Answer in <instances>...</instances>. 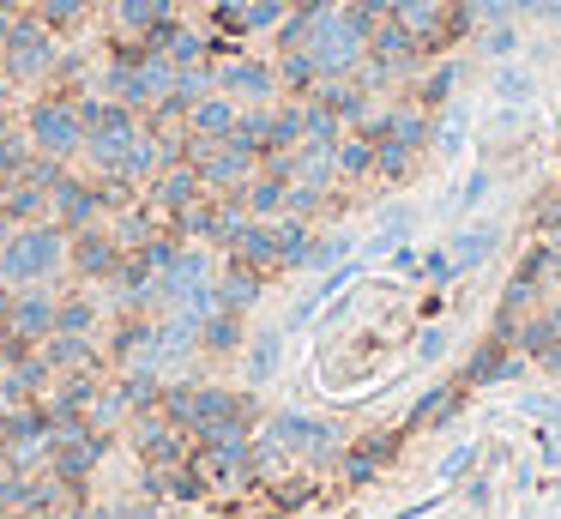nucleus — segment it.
Instances as JSON below:
<instances>
[{
  "mask_svg": "<svg viewBox=\"0 0 561 519\" xmlns=\"http://www.w3.org/2000/svg\"><path fill=\"white\" fill-rule=\"evenodd\" d=\"M278 435H284L290 447H308V454L332 447V429L327 423H308V417H278Z\"/></svg>",
  "mask_w": 561,
  "mask_h": 519,
  "instance_id": "9d476101",
  "label": "nucleus"
},
{
  "mask_svg": "<svg viewBox=\"0 0 561 519\" xmlns=\"http://www.w3.org/2000/svg\"><path fill=\"white\" fill-rule=\"evenodd\" d=\"M0 471H7V459H0Z\"/></svg>",
  "mask_w": 561,
  "mask_h": 519,
  "instance_id": "bb28decb",
  "label": "nucleus"
},
{
  "mask_svg": "<svg viewBox=\"0 0 561 519\" xmlns=\"http://www.w3.org/2000/svg\"><path fill=\"white\" fill-rule=\"evenodd\" d=\"M459 67H435L429 79H423V104H447V92H453Z\"/></svg>",
  "mask_w": 561,
  "mask_h": 519,
  "instance_id": "4468645a",
  "label": "nucleus"
},
{
  "mask_svg": "<svg viewBox=\"0 0 561 519\" xmlns=\"http://www.w3.org/2000/svg\"><path fill=\"white\" fill-rule=\"evenodd\" d=\"M218 85L223 92H242V97H272V67H260V61H230L218 73Z\"/></svg>",
  "mask_w": 561,
  "mask_h": 519,
  "instance_id": "1a4fd4ad",
  "label": "nucleus"
},
{
  "mask_svg": "<svg viewBox=\"0 0 561 519\" xmlns=\"http://www.w3.org/2000/svg\"><path fill=\"white\" fill-rule=\"evenodd\" d=\"M453 266H459L453 254H429V260H423V273H429V278H441V285L453 278Z\"/></svg>",
  "mask_w": 561,
  "mask_h": 519,
  "instance_id": "b1692460",
  "label": "nucleus"
},
{
  "mask_svg": "<svg viewBox=\"0 0 561 519\" xmlns=\"http://www.w3.org/2000/svg\"><path fill=\"white\" fill-rule=\"evenodd\" d=\"M157 194H163V206H182V200L194 194V176H163V188H157Z\"/></svg>",
  "mask_w": 561,
  "mask_h": 519,
  "instance_id": "6ab92c4d",
  "label": "nucleus"
},
{
  "mask_svg": "<svg viewBox=\"0 0 561 519\" xmlns=\"http://www.w3.org/2000/svg\"><path fill=\"white\" fill-rule=\"evenodd\" d=\"M85 140V104H66V97H42L31 109V145L49 157H66L73 145Z\"/></svg>",
  "mask_w": 561,
  "mask_h": 519,
  "instance_id": "f03ea898",
  "label": "nucleus"
},
{
  "mask_svg": "<svg viewBox=\"0 0 561 519\" xmlns=\"http://www.w3.org/2000/svg\"><path fill=\"white\" fill-rule=\"evenodd\" d=\"M496 97H501V104H525V97H532V73H525V67H501Z\"/></svg>",
  "mask_w": 561,
  "mask_h": 519,
  "instance_id": "ddd939ff",
  "label": "nucleus"
},
{
  "mask_svg": "<svg viewBox=\"0 0 561 519\" xmlns=\"http://www.w3.org/2000/svg\"><path fill=\"white\" fill-rule=\"evenodd\" d=\"M272 363H278V338H260V345H254V381H260Z\"/></svg>",
  "mask_w": 561,
  "mask_h": 519,
  "instance_id": "4be33fe9",
  "label": "nucleus"
},
{
  "mask_svg": "<svg viewBox=\"0 0 561 519\" xmlns=\"http://www.w3.org/2000/svg\"><path fill=\"white\" fill-rule=\"evenodd\" d=\"M115 19L133 37H151L157 25H170V0H115Z\"/></svg>",
  "mask_w": 561,
  "mask_h": 519,
  "instance_id": "6e6552de",
  "label": "nucleus"
},
{
  "mask_svg": "<svg viewBox=\"0 0 561 519\" xmlns=\"http://www.w3.org/2000/svg\"><path fill=\"white\" fill-rule=\"evenodd\" d=\"M392 19L417 43H441V0H392Z\"/></svg>",
  "mask_w": 561,
  "mask_h": 519,
  "instance_id": "0eeeda50",
  "label": "nucleus"
},
{
  "mask_svg": "<svg viewBox=\"0 0 561 519\" xmlns=\"http://www.w3.org/2000/svg\"><path fill=\"white\" fill-rule=\"evenodd\" d=\"M187 128H194V140H230L235 133V104L230 97H199V104L187 109Z\"/></svg>",
  "mask_w": 561,
  "mask_h": 519,
  "instance_id": "423d86ee",
  "label": "nucleus"
},
{
  "mask_svg": "<svg viewBox=\"0 0 561 519\" xmlns=\"http://www.w3.org/2000/svg\"><path fill=\"white\" fill-rule=\"evenodd\" d=\"M513 13L520 19H556L561 25V0H513Z\"/></svg>",
  "mask_w": 561,
  "mask_h": 519,
  "instance_id": "f3484780",
  "label": "nucleus"
},
{
  "mask_svg": "<svg viewBox=\"0 0 561 519\" xmlns=\"http://www.w3.org/2000/svg\"><path fill=\"white\" fill-rule=\"evenodd\" d=\"M290 176H278V182H260V188H254V212H278V206H284V200H290Z\"/></svg>",
  "mask_w": 561,
  "mask_h": 519,
  "instance_id": "2eb2a0df",
  "label": "nucleus"
},
{
  "mask_svg": "<svg viewBox=\"0 0 561 519\" xmlns=\"http://www.w3.org/2000/svg\"><path fill=\"white\" fill-rule=\"evenodd\" d=\"M489 248H496V224H471V230L453 236V260H459V266H477Z\"/></svg>",
  "mask_w": 561,
  "mask_h": 519,
  "instance_id": "9b49d317",
  "label": "nucleus"
},
{
  "mask_svg": "<svg viewBox=\"0 0 561 519\" xmlns=\"http://www.w3.org/2000/svg\"><path fill=\"white\" fill-rule=\"evenodd\" d=\"M175 411L206 429L211 442H242V399H230V393H182Z\"/></svg>",
  "mask_w": 561,
  "mask_h": 519,
  "instance_id": "7ed1b4c3",
  "label": "nucleus"
},
{
  "mask_svg": "<svg viewBox=\"0 0 561 519\" xmlns=\"http://www.w3.org/2000/svg\"><path fill=\"white\" fill-rule=\"evenodd\" d=\"M441 351H447V333H441V326H429V333H423V345H417V357H423V363H435Z\"/></svg>",
  "mask_w": 561,
  "mask_h": 519,
  "instance_id": "5701e85b",
  "label": "nucleus"
},
{
  "mask_svg": "<svg viewBox=\"0 0 561 519\" xmlns=\"http://www.w3.org/2000/svg\"><path fill=\"white\" fill-rule=\"evenodd\" d=\"M484 49H489V55H508V49H513V25H508V19H489Z\"/></svg>",
  "mask_w": 561,
  "mask_h": 519,
  "instance_id": "a211bd4d",
  "label": "nucleus"
},
{
  "mask_svg": "<svg viewBox=\"0 0 561 519\" xmlns=\"http://www.w3.org/2000/svg\"><path fill=\"white\" fill-rule=\"evenodd\" d=\"M7 321H13V333H19V338H42V333H49V321H54V309H49L42 297H31V302H19Z\"/></svg>",
  "mask_w": 561,
  "mask_h": 519,
  "instance_id": "f8f14e48",
  "label": "nucleus"
},
{
  "mask_svg": "<svg viewBox=\"0 0 561 519\" xmlns=\"http://www.w3.org/2000/svg\"><path fill=\"white\" fill-rule=\"evenodd\" d=\"M66 242L61 230H19L13 242L0 248V278H13V285H31V278H49L61 266Z\"/></svg>",
  "mask_w": 561,
  "mask_h": 519,
  "instance_id": "f257e3e1",
  "label": "nucleus"
},
{
  "mask_svg": "<svg viewBox=\"0 0 561 519\" xmlns=\"http://www.w3.org/2000/svg\"><path fill=\"white\" fill-rule=\"evenodd\" d=\"M423 145V116L417 109H399V116H387L380 121V133H375V164L380 169H405V157Z\"/></svg>",
  "mask_w": 561,
  "mask_h": 519,
  "instance_id": "39448f33",
  "label": "nucleus"
},
{
  "mask_svg": "<svg viewBox=\"0 0 561 519\" xmlns=\"http://www.w3.org/2000/svg\"><path fill=\"white\" fill-rule=\"evenodd\" d=\"M61 206H66V218H92L97 200H92V194H78V188H61Z\"/></svg>",
  "mask_w": 561,
  "mask_h": 519,
  "instance_id": "412c9836",
  "label": "nucleus"
},
{
  "mask_svg": "<svg viewBox=\"0 0 561 519\" xmlns=\"http://www.w3.org/2000/svg\"><path fill=\"white\" fill-rule=\"evenodd\" d=\"M484 194H489V176H471V188H465V206H477Z\"/></svg>",
  "mask_w": 561,
  "mask_h": 519,
  "instance_id": "393cba45",
  "label": "nucleus"
},
{
  "mask_svg": "<svg viewBox=\"0 0 561 519\" xmlns=\"http://www.w3.org/2000/svg\"><path fill=\"white\" fill-rule=\"evenodd\" d=\"M0 55H7L13 79H37V73H49V61H54V37H49L42 19H19V25L7 31V43H0Z\"/></svg>",
  "mask_w": 561,
  "mask_h": 519,
  "instance_id": "20e7f679",
  "label": "nucleus"
},
{
  "mask_svg": "<svg viewBox=\"0 0 561 519\" xmlns=\"http://www.w3.org/2000/svg\"><path fill=\"white\" fill-rule=\"evenodd\" d=\"M465 7V19H508L513 13V0H459Z\"/></svg>",
  "mask_w": 561,
  "mask_h": 519,
  "instance_id": "dca6fc26",
  "label": "nucleus"
},
{
  "mask_svg": "<svg viewBox=\"0 0 561 519\" xmlns=\"http://www.w3.org/2000/svg\"><path fill=\"white\" fill-rule=\"evenodd\" d=\"M19 25V13H13V0H0V43H7V31Z\"/></svg>",
  "mask_w": 561,
  "mask_h": 519,
  "instance_id": "a878e982",
  "label": "nucleus"
},
{
  "mask_svg": "<svg viewBox=\"0 0 561 519\" xmlns=\"http://www.w3.org/2000/svg\"><path fill=\"white\" fill-rule=\"evenodd\" d=\"M501 369V345H489V351H477V363H471V381H496Z\"/></svg>",
  "mask_w": 561,
  "mask_h": 519,
  "instance_id": "aec40b11",
  "label": "nucleus"
}]
</instances>
